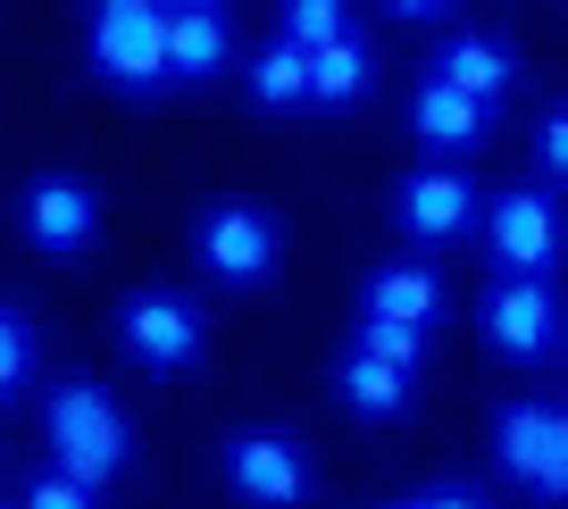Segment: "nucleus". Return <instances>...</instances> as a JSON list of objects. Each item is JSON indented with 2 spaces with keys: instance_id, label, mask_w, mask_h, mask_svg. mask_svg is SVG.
I'll return each mask as SVG.
<instances>
[{
  "instance_id": "1",
  "label": "nucleus",
  "mask_w": 568,
  "mask_h": 509,
  "mask_svg": "<svg viewBox=\"0 0 568 509\" xmlns=\"http://www.w3.org/2000/svg\"><path fill=\"white\" fill-rule=\"evenodd\" d=\"M84 59L125 101L168 92V0H92L84 9Z\"/></svg>"
},
{
  "instance_id": "2",
  "label": "nucleus",
  "mask_w": 568,
  "mask_h": 509,
  "mask_svg": "<svg viewBox=\"0 0 568 509\" xmlns=\"http://www.w3.org/2000/svg\"><path fill=\"white\" fill-rule=\"evenodd\" d=\"M42 435H51V459L92 492L134 459V426H125V409L109 401L101 385H59L51 401H42Z\"/></svg>"
},
{
  "instance_id": "3",
  "label": "nucleus",
  "mask_w": 568,
  "mask_h": 509,
  "mask_svg": "<svg viewBox=\"0 0 568 509\" xmlns=\"http://www.w3.org/2000/svg\"><path fill=\"white\" fill-rule=\"evenodd\" d=\"M118 352L151 376H184L210 352V317H201V301L168 293V284H134L118 301Z\"/></svg>"
},
{
  "instance_id": "4",
  "label": "nucleus",
  "mask_w": 568,
  "mask_h": 509,
  "mask_svg": "<svg viewBox=\"0 0 568 509\" xmlns=\"http://www.w3.org/2000/svg\"><path fill=\"white\" fill-rule=\"evenodd\" d=\"M217 468H226V492L243 509H310L318 501V468H310L302 435H284V426H243V435H226Z\"/></svg>"
},
{
  "instance_id": "5",
  "label": "nucleus",
  "mask_w": 568,
  "mask_h": 509,
  "mask_svg": "<svg viewBox=\"0 0 568 509\" xmlns=\"http://www.w3.org/2000/svg\"><path fill=\"white\" fill-rule=\"evenodd\" d=\"M193 259L210 267L217 284H234V293H260V284L276 276V259H284L276 210H260V201H210V210L193 217Z\"/></svg>"
},
{
  "instance_id": "6",
  "label": "nucleus",
  "mask_w": 568,
  "mask_h": 509,
  "mask_svg": "<svg viewBox=\"0 0 568 509\" xmlns=\"http://www.w3.org/2000/svg\"><path fill=\"white\" fill-rule=\"evenodd\" d=\"M485 251H494V276H551L568 259V210L544 184H510L485 210Z\"/></svg>"
},
{
  "instance_id": "7",
  "label": "nucleus",
  "mask_w": 568,
  "mask_h": 509,
  "mask_svg": "<svg viewBox=\"0 0 568 509\" xmlns=\"http://www.w3.org/2000/svg\"><path fill=\"white\" fill-rule=\"evenodd\" d=\"M18 234L42 251V259H84L101 243V184L75 176V167H51L18 193Z\"/></svg>"
},
{
  "instance_id": "8",
  "label": "nucleus",
  "mask_w": 568,
  "mask_h": 509,
  "mask_svg": "<svg viewBox=\"0 0 568 509\" xmlns=\"http://www.w3.org/2000/svg\"><path fill=\"white\" fill-rule=\"evenodd\" d=\"M494 459L501 476L535 492V501H568V409L551 401H510L494 418Z\"/></svg>"
},
{
  "instance_id": "9",
  "label": "nucleus",
  "mask_w": 568,
  "mask_h": 509,
  "mask_svg": "<svg viewBox=\"0 0 568 509\" xmlns=\"http://www.w3.org/2000/svg\"><path fill=\"white\" fill-rule=\"evenodd\" d=\"M477 326H485V352L544 359L551 343H560L568 309H560V293H551V276H494L485 301H477Z\"/></svg>"
},
{
  "instance_id": "10",
  "label": "nucleus",
  "mask_w": 568,
  "mask_h": 509,
  "mask_svg": "<svg viewBox=\"0 0 568 509\" xmlns=\"http://www.w3.org/2000/svg\"><path fill=\"white\" fill-rule=\"evenodd\" d=\"M393 217H402L409 243H460V234L477 226V184H468V167H452V159H426V167H409V176L393 184Z\"/></svg>"
},
{
  "instance_id": "11",
  "label": "nucleus",
  "mask_w": 568,
  "mask_h": 509,
  "mask_svg": "<svg viewBox=\"0 0 568 509\" xmlns=\"http://www.w3.org/2000/svg\"><path fill=\"white\" fill-rule=\"evenodd\" d=\"M359 317H376V326H409V334H435V317H444V276L426 259H385L368 267V284H359Z\"/></svg>"
},
{
  "instance_id": "12",
  "label": "nucleus",
  "mask_w": 568,
  "mask_h": 509,
  "mask_svg": "<svg viewBox=\"0 0 568 509\" xmlns=\"http://www.w3.org/2000/svg\"><path fill=\"white\" fill-rule=\"evenodd\" d=\"M234 59L226 9H168V84H217Z\"/></svg>"
},
{
  "instance_id": "13",
  "label": "nucleus",
  "mask_w": 568,
  "mask_h": 509,
  "mask_svg": "<svg viewBox=\"0 0 568 509\" xmlns=\"http://www.w3.org/2000/svg\"><path fill=\"white\" fill-rule=\"evenodd\" d=\"M485 118H494V109L468 101V92L444 84V75H418V92H409V134H418L426 151H477Z\"/></svg>"
},
{
  "instance_id": "14",
  "label": "nucleus",
  "mask_w": 568,
  "mask_h": 509,
  "mask_svg": "<svg viewBox=\"0 0 568 509\" xmlns=\"http://www.w3.org/2000/svg\"><path fill=\"white\" fill-rule=\"evenodd\" d=\"M426 75H444V84H460L468 101L501 109V101H510V84H518V51H510L501 34H452Z\"/></svg>"
},
{
  "instance_id": "15",
  "label": "nucleus",
  "mask_w": 568,
  "mask_h": 509,
  "mask_svg": "<svg viewBox=\"0 0 568 509\" xmlns=\"http://www.w3.org/2000/svg\"><path fill=\"white\" fill-rule=\"evenodd\" d=\"M376 92V51L368 34H335L326 51H310V109H359Z\"/></svg>"
},
{
  "instance_id": "16",
  "label": "nucleus",
  "mask_w": 568,
  "mask_h": 509,
  "mask_svg": "<svg viewBox=\"0 0 568 509\" xmlns=\"http://www.w3.org/2000/svg\"><path fill=\"white\" fill-rule=\"evenodd\" d=\"M409 385H418V376L393 368V359H368V352H343V359H335L343 409H352V418H368V426H393V418H402V409H409Z\"/></svg>"
},
{
  "instance_id": "17",
  "label": "nucleus",
  "mask_w": 568,
  "mask_h": 509,
  "mask_svg": "<svg viewBox=\"0 0 568 509\" xmlns=\"http://www.w3.org/2000/svg\"><path fill=\"white\" fill-rule=\"evenodd\" d=\"M243 101L251 109H310V51H293L284 34H267L260 51H243Z\"/></svg>"
},
{
  "instance_id": "18",
  "label": "nucleus",
  "mask_w": 568,
  "mask_h": 509,
  "mask_svg": "<svg viewBox=\"0 0 568 509\" xmlns=\"http://www.w3.org/2000/svg\"><path fill=\"white\" fill-rule=\"evenodd\" d=\"M276 34L293 51H326L335 34H352V0H276Z\"/></svg>"
},
{
  "instance_id": "19",
  "label": "nucleus",
  "mask_w": 568,
  "mask_h": 509,
  "mask_svg": "<svg viewBox=\"0 0 568 509\" xmlns=\"http://www.w3.org/2000/svg\"><path fill=\"white\" fill-rule=\"evenodd\" d=\"M42 368V343H34V317L18 301H0V401H18Z\"/></svg>"
},
{
  "instance_id": "20",
  "label": "nucleus",
  "mask_w": 568,
  "mask_h": 509,
  "mask_svg": "<svg viewBox=\"0 0 568 509\" xmlns=\"http://www.w3.org/2000/svg\"><path fill=\"white\" fill-rule=\"evenodd\" d=\"M352 352H368V359H393V368H409V376H418V359H426V334H409V326H376V317H359V326H352Z\"/></svg>"
},
{
  "instance_id": "21",
  "label": "nucleus",
  "mask_w": 568,
  "mask_h": 509,
  "mask_svg": "<svg viewBox=\"0 0 568 509\" xmlns=\"http://www.w3.org/2000/svg\"><path fill=\"white\" fill-rule=\"evenodd\" d=\"M18 509H101V492L75 485L68 468H42V476H26V501Z\"/></svg>"
},
{
  "instance_id": "22",
  "label": "nucleus",
  "mask_w": 568,
  "mask_h": 509,
  "mask_svg": "<svg viewBox=\"0 0 568 509\" xmlns=\"http://www.w3.org/2000/svg\"><path fill=\"white\" fill-rule=\"evenodd\" d=\"M535 159H544V176H568V109H551L544 134H535Z\"/></svg>"
},
{
  "instance_id": "23",
  "label": "nucleus",
  "mask_w": 568,
  "mask_h": 509,
  "mask_svg": "<svg viewBox=\"0 0 568 509\" xmlns=\"http://www.w3.org/2000/svg\"><path fill=\"white\" fill-rule=\"evenodd\" d=\"M409 509H494L477 485H426V492H409Z\"/></svg>"
},
{
  "instance_id": "24",
  "label": "nucleus",
  "mask_w": 568,
  "mask_h": 509,
  "mask_svg": "<svg viewBox=\"0 0 568 509\" xmlns=\"http://www.w3.org/2000/svg\"><path fill=\"white\" fill-rule=\"evenodd\" d=\"M385 18H402V26H426V18H444V9H460V0H376Z\"/></svg>"
},
{
  "instance_id": "25",
  "label": "nucleus",
  "mask_w": 568,
  "mask_h": 509,
  "mask_svg": "<svg viewBox=\"0 0 568 509\" xmlns=\"http://www.w3.org/2000/svg\"><path fill=\"white\" fill-rule=\"evenodd\" d=\"M168 9H226V0H168Z\"/></svg>"
},
{
  "instance_id": "26",
  "label": "nucleus",
  "mask_w": 568,
  "mask_h": 509,
  "mask_svg": "<svg viewBox=\"0 0 568 509\" xmlns=\"http://www.w3.org/2000/svg\"><path fill=\"white\" fill-rule=\"evenodd\" d=\"M393 509H409V501H393Z\"/></svg>"
}]
</instances>
